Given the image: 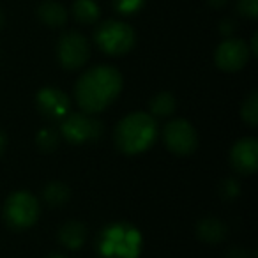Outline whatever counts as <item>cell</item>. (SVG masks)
Here are the masks:
<instances>
[{"label": "cell", "instance_id": "27", "mask_svg": "<svg viewBox=\"0 0 258 258\" xmlns=\"http://www.w3.org/2000/svg\"><path fill=\"white\" fill-rule=\"evenodd\" d=\"M2 25H4V15H2V11H0V29H2Z\"/></svg>", "mask_w": 258, "mask_h": 258}, {"label": "cell", "instance_id": "17", "mask_svg": "<svg viewBox=\"0 0 258 258\" xmlns=\"http://www.w3.org/2000/svg\"><path fill=\"white\" fill-rule=\"evenodd\" d=\"M43 197H44V202H46L50 207H60V205H64L66 202L69 200L71 193H69V187L66 186V184L51 182L44 187Z\"/></svg>", "mask_w": 258, "mask_h": 258}, {"label": "cell", "instance_id": "10", "mask_svg": "<svg viewBox=\"0 0 258 258\" xmlns=\"http://www.w3.org/2000/svg\"><path fill=\"white\" fill-rule=\"evenodd\" d=\"M249 57H251V50L244 41L228 39L219 44V48L216 50L214 60L219 69L233 73V71L242 69L244 66L247 64Z\"/></svg>", "mask_w": 258, "mask_h": 258}, {"label": "cell", "instance_id": "23", "mask_svg": "<svg viewBox=\"0 0 258 258\" xmlns=\"http://www.w3.org/2000/svg\"><path fill=\"white\" fill-rule=\"evenodd\" d=\"M228 258H254L253 253L247 249H240V247H235L228 253Z\"/></svg>", "mask_w": 258, "mask_h": 258}, {"label": "cell", "instance_id": "8", "mask_svg": "<svg viewBox=\"0 0 258 258\" xmlns=\"http://www.w3.org/2000/svg\"><path fill=\"white\" fill-rule=\"evenodd\" d=\"M57 55L66 69H80L90 57V46L87 39L78 32H68L60 37Z\"/></svg>", "mask_w": 258, "mask_h": 258}, {"label": "cell", "instance_id": "9", "mask_svg": "<svg viewBox=\"0 0 258 258\" xmlns=\"http://www.w3.org/2000/svg\"><path fill=\"white\" fill-rule=\"evenodd\" d=\"M41 115L48 120H62L71 113V99L57 87H44L36 97Z\"/></svg>", "mask_w": 258, "mask_h": 258}, {"label": "cell", "instance_id": "11", "mask_svg": "<svg viewBox=\"0 0 258 258\" xmlns=\"http://www.w3.org/2000/svg\"><path fill=\"white\" fill-rule=\"evenodd\" d=\"M230 163L242 175H253L258 168V142L254 138H242L232 147Z\"/></svg>", "mask_w": 258, "mask_h": 258}, {"label": "cell", "instance_id": "16", "mask_svg": "<svg viewBox=\"0 0 258 258\" xmlns=\"http://www.w3.org/2000/svg\"><path fill=\"white\" fill-rule=\"evenodd\" d=\"M73 15L80 23H94L99 18V8L94 0H76L73 4Z\"/></svg>", "mask_w": 258, "mask_h": 258}, {"label": "cell", "instance_id": "3", "mask_svg": "<svg viewBox=\"0 0 258 258\" xmlns=\"http://www.w3.org/2000/svg\"><path fill=\"white\" fill-rule=\"evenodd\" d=\"M142 233L137 226L118 221L104 226L97 237L101 258H138L142 253Z\"/></svg>", "mask_w": 258, "mask_h": 258}, {"label": "cell", "instance_id": "2", "mask_svg": "<svg viewBox=\"0 0 258 258\" xmlns=\"http://www.w3.org/2000/svg\"><path fill=\"white\" fill-rule=\"evenodd\" d=\"M158 138V124L152 115L135 111L122 118L115 127V144L125 154H140L152 147Z\"/></svg>", "mask_w": 258, "mask_h": 258}, {"label": "cell", "instance_id": "13", "mask_svg": "<svg viewBox=\"0 0 258 258\" xmlns=\"http://www.w3.org/2000/svg\"><path fill=\"white\" fill-rule=\"evenodd\" d=\"M58 240L68 249H80L87 240V228L80 221H68L58 230Z\"/></svg>", "mask_w": 258, "mask_h": 258}, {"label": "cell", "instance_id": "14", "mask_svg": "<svg viewBox=\"0 0 258 258\" xmlns=\"http://www.w3.org/2000/svg\"><path fill=\"white\" fill-rule=\"evenodd\" d=\"M41 22L46 23L48 27H62L68 20V13H66L64 6L57 4V2H43L37 9Z\"/></svg>", "mask_w": 258, "mask_h": 258}, {"label": "cell", "instance_id": "26", "mask_svg": "<svg viewBox=\"0 0 258 258\" xmlns=\"http://www.w3.org/2000/svg\"><path fill=\"white\" fill-rule=\"evenodd\" d=\"M6 149V135L0 131V156H2V152H4Z\"/></svg>", "mask_w": 258, "mask_h": 258}, {"label": "cell", "instance_id": "15", "mask_svg": "<svg viewBox=\"0 0 258 258\" xmlns=\"http://www.w3.org/2000/svg\"><path fill=\"white\" fill-rule=\"evenodd\" d=\"M149 106H151V111H152V115H154V117L165 118V117H170V115L175 111L177 101H175V97H173V94L159 92V94H156V96L152 97Z\"/></svg>", "mask_w": 258, "mask_h": 258}, {"label": "cell", "instance_id": "7", "mask_svg": "<svg viewBox=\"0 0 258 258\" xmlns=\"http://www.w3.org/2000/svg\"><path fill=\"white\" fill-rule=\"evenodd\" d=\"M163 142L170 152L177 156H187L197 151L198 135L187 120L175 118V120H170L163 129Z\"/></svg>", "mask_w": 258, "mask_h": 258}, {"label": "cell", "instance_id": "4", "mask_svg": "<svg viewBox=\"0 0 258 258\" xmlns=\"http://www.w3.org/2000/svg\"><path fill=\"white\" fill-rule=\"evenodd\" d=\"M41 205L34 195L16 191L4 204V219L13 230H27L39 219Z\"/></svg>", "mask_w": 258, "mask_h": 258}, {"label": "cell", "instance_id": "20", "mask_svg": "<svg viewBox=\"0 0 258 258\" xmlns=\"http://www.w3.org/2000/svg\"><path fill=\"white\" fill-rule=\"evenodd\" d=\"M239 189H240V186L235 179H225L219 184L218 193L221 195V198H225V200H232V198H235L237 195H239Z\"/></svg>", "mask_w": 258, "mask_h": 258}, {"label": "cell", "instance_id": "5", "mask_svg": "<svg viewBox=\"0 0 258 258\" xmlns=\"http://www.w3.org/2000/svg\"><path fill=\"white\" fill-rule=\"evenodd\" d=\"M60 124V133L69 144L82 145L89 144V142H96L101 138L104 131V125L101 124L99 118L94 115L80 111V113H69L62 118Z\"/></svg>", "mask_w": 258, "mask_h": 258}, {"label": "cell", "instance_id": "19", "mask_svg": "<svg viewBox=\"0 0 258 258\" xmlns=\"http://www.w3.org/2000/svg\"><path fill=\"white\" fill-rule=\"evenodd\" d=\"M240 115H242V120L246 124H249L251 127L258 124V94L251 92L249 96L244 99L242 108H240Z\"/></svg>", "mask_w": 258, "mask_h": 258}, {"label": "cell", "instance_id": "18", "mask_svg": "<svg viewBox=\"0 0 258 258\" xmlns=\"http://www.w3.org/2000/svg\"><path fill=\"white\" fill-rule=\"evenodd\" d=\"M58 140H60V135H58V131L53 127L41 129L36 137L37 147H39V151H43V152H53L55 149L58 147Z\"/></svg>", "mask_w": 258, "mask_h": 258}, {"label": "cell", "instance_id": "6", "mask_svg": "<svg viewBox=\"0 0 258 258\" xmlns=\"http://www.w3.org/2000/svg\"><path fill=\"white\" fill-rule=\"evenodd\" d=\"M96 43L108 55H124L135 46V30L124 22L108 20L96 30Z\"/></svg>", "mask_w": 258, "mask_h": 258}, {"label": "cell", "instance_id": "22", "mask_svg": "<svg viewBox=\"0 0 258 258\" xmlns=\"http://www.w3.org/2000/svg\"><path fill=\"white\" fill-rule=\"evenodd\" d=\"M239 13L246 18H256V0H239Z\"/></svg>", "mask_w": 258, "mask_h": 258}, {"label": "cell", "instance_id": "12", "mask_svg": "<svg viewBox=\"0 0 258 258\" xmlns=\"http://www.w3.org/2000/svg\"><path fill=\"white\" fill-rule=\"evenodd\" d=\"M197 235L198 239L207 244H218L226 237V226L219 219L209 216V218H204L198 221Z\"/></svg>", "mask_w": 258, "mask_h": 258}, {"label": "cell", "instance_id": "25", "mask_svg": "<svg viewBox=\"0 0 258 258\" xmlns=\"http://www.w3.org/2000/svg\"><path fill=\"white\" fill-rule=\"evenodd\" d=\"M209 2H211V6H214V8H223L228 0H209Z\"/></svg>", "mask_w": 258, "mask_h": 258}, {"label": "cell", "instance_id": "1", "mask_svg": "<svg viewBox=\"0 0 258 258\" xmlns=\"http://www.w3.org/2000/svg\"><path fill=\"white\" fill-rule=\"evenodd\" d=\"M122 90V75L111 66H96L85 71L75 85V99L82 111L101 113L118 97Z\"/></svg>", "mask_w": 258, "mask_h": 258}, {"label": "cell", "instance_id": "24", "mask_svg": "<svg viewBox=\"0 0 258 258\" xmlns=\"http://www.w3.org/2000/svg\"><path fill=\"white\" fill-rule=\"evenodd\" d=\"M233 30H235V23H233L232 20H225V22L221 23V34L223 36H230Z\"/></svg>", "mask_w": 258, "mask_h": 258}, {"label": "cell", "instance_id": "28", "mask_svg": "<svg viewBox=\"0 0 258 258\" xmlns=\"http://www.w3.org/2000/svg\"><path fill=\"white\" fill-rule=\"evenodd\" d=\"M50 258H68V256H64V254H51Z\"/></svg>", "mask_w": 258, "mask_h": 258}, {"label": "cell", "instance_id": "21", "mask_svg": "<svg viewBox=\"0 0 258 258\" xmlns=\"http://www.w3.org/2000/svg\"><path fill=\"white\" fill-rule=\"evenodd\" d=\"M145 0H113V6L122 15H133L138 9H142Z\"/></svg>", "mask_w": 258, "mask_h": 258}]
</instances>
